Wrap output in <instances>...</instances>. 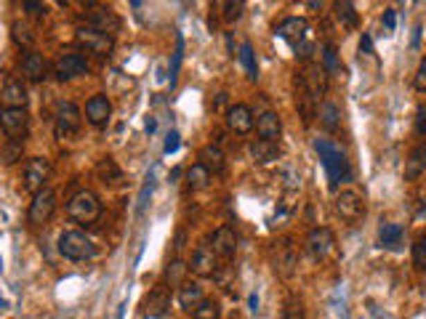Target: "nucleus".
Wrapping results in <instances>:
<instances>
[{"instance_id":"f257e3e1","label":"nucleus","mask_w":426,"mask_h":319,"mask_svg":"<svg viewBox=\"0 0 426 319\" xmlns=\"http://www.w3.org/2000/svg\"><path fill=\"white\" fill-rule=\"evenodd\" d=\"M314 152L323 160V168L328 173L330 189H339V184L352 179V168H349L346 152L341 149L336 141H330V138H314Z\"/></svg>"},{"instance_id":"f03ea898","label":"nucleus","mask_w":426,"mask_h":319,"mask_svg":"<svg viewBox=\"0 0 426 319\" xmlns=\"http://www.w3.org/2000/svg\"><path fill=\"white\" fill-rule=\"evenodd\" d=\"M67 213L72 221H78V224H83V226H91V224H96L99 216H102V200H99V194H94L91 189H80V192H75L67 202Z\"/></svg>"},{"instance_id":"7ed1b4c3","label":"nucleus","mask_w":426,"mask_h":319,"mask_svg":"<svg viewBox=\"0 0 426 319\" xmlns=\"http://www.w3.org/2000/svg\"><path fill=\"white\" fill-rule=\"evenodd\" d=\"M59 253L67 261H88V258L96 255V245L80 229H67V232H62V237H59Z\"/></svg>"},{"instance_id":"20e7f679","label":"nucleus","mask_w":426,"mask_h":319,"mask_svg":"<svg viewBox=\"0 0 426 319\" xmlns=\"http://www.w3.org/2000/svg\"><path fill=\"white\" fill-rule=\"evenodd\" d=\"M53 75H56V80H62V83L75 80V78H83V75H88V59H85L80 51H64V53L53 62Z\"/></svg>"},{"instance_id":"39448f33","label":"nucleus","mask_w":426,"mask_h":319,"mask_svg":"<svg viewBox=\"0 0 426 319\" xmlns=\"http://www.w3.org/2000/svg\"><path fill=\"white\" fill-rule=\"evenodd\" d=\"M80 122H83V115H80L78 104H72V101H62V104L56 107V118H53L56 138L75 136L78 131H80Z\"/></svg>"},{"instance_id":"423d86ee","label":"nucleus","mask_w":426,"mask_h":319,"mask_svg":"<svg viewBox=\"0 0 426 319\" xmlns=\"http://www.w3.org/2000/svg\"><path fill=\"white\" fill-rule=\"evenodd\" d=\"M299 85H301V93L312 104H317L328 91V75H325V69L320 64H307L301 78H299Z\"/></svg>"},{"instance_id":"0eeeda50","label":"nucleus","mask_w":426,"mask_h":319,"mask_svg":"<svg viewBox=\"0 0 426 319\" xmlns=\"http://www.w3.org/2000/svg\"><path fill=\"white\" fill-rule=\"evenodd\" d=\"M48 179H51V163L46 157H30L24 165V189L37 194L46 189Z\"/></svg>"},{"instance_id":"6e6552de","label":"nucleus","mask_w":426,"mask_h":319,"mask_svg":"<svg viewBox=\"0 0 426 319\" xmlns=\"http://www.w3.org/2000/svg\"><path fill=\"white\" fill-rule=\"evenodd\" d=\"M53 210H56V192L46 186L43 192L33 194V202H30V213H27V219H30L33 226H43V224H48V221H51Z\"/></svg>"},{"instance_id":"1a4fd4ad","label":"nucleus","mask_w":426,"mask_h":319,"mask_svg":"<svg viewBox=\"0 0 426 319\" xmlns=\"http://www.w3.org/2000/svg\"><path fill=\"white\" fill-rule=\"evenodd\" d=\"M75 40H78V46H83L88 53H96V56H107L109 51L115 48V37L112 35L96 33L91 27H80L78 35H75Z\"/></svg>"},{"instance_id":"9d476101","label":"nucleus","mask_w":426,"mask_h":319,"mask_svg":"<svg viewBox=\"0 0 426 319\" xmlns=\"http://www.w3.org/2000/svg\"><path fill=\"white\" fill-rule=\"evenodd\" d=\"M170 311V290L168 285H157L147 293V298L141 303V314L150 319H163Z\"/></svg>"},{"instance_id":"9b49d317","label":"nucleus","mask_w":426,"mask_h":319,"mask_svg":"<svg viewBox=\"0 0 426 319\" xmlns=\"http://www.w3.org/2000/svg\"><path fill=\"white\" fill-rule=\"evenodd\" d=\"M336 213L344 221H349V224H357L365 216V202L360 197V192H355V189L339 192V197H336Z\"/></svg>"},{"instance_id":"f8f14e48","label":"nucleus","mask_w":426,"mask_h":319,"mask_svg":"<svg viewBox=\"0 0 426 319\" xmlns=\"http://www.w3.org/2000/svg\"><path fill=\"white\" fill-rule=\"evenodd\" d=\"M336 248V237L328 226H317L307 235V250L317 258V261H325Z\"/></svg>"},{"instance_id":"ddd939ff","label":"nucleus","mask_w":426,"mask_h":319,"mask_svg":"<svg viewBox=\"0 0 426 319\" xmlns=\"http://www.w3.org/2000/svg\"><path fill=\"white\" fill-rule=\"evenodd\" d=\"M189 269L195 271L197 277H203V280L216 277V271H219V255L213 253V248H211L208 242L197 245V250L192 255V266H189Z\"/></svg>"},{"instance_id":"4468645a","label":"nucleus","mask_w":426,"mask_h":319,"mask_svg":"<svg viewBox=\"0 0 426 319\" xmlns=\"http://www.w3.org/2000/svg\"><path fill=\"white\" fill-rule=\"evenodd\" d=\"M307 33H309V21L304 17H288L274 27V35L283 37V40H288L293 48H296L301 40H307Z\"/></svg>"},{"instance_id":"2eb2a0df","label":"nucleus","mask_w":426,"mask_h":319,"mask_svg":"<svg viewBox=\"0 0 426 319\" xmlns=\"http://www.w3.org/2000/svg\"><path fill=\"white\" fill-rule=\"evenodd\" d=\"M27 122H30L27 109H0V131L8 138H21L27 134Z\"/></svg>"},{"instance_id":"dca6fc26","label":"nucleus","mask_w":426,"mask_h":319,"mask_svg":"<svg viewBox=\"0 0 426 319\" xmlns=\"http://www.w3.org/2000/svg\"><path fill=\"white\" fill-rule=\"evenodd\" d=\"M112 118V101L107 99L104 93H96L91 96L88 104H85V120L94 125V128H104Z\"/></svg>"},{"instance_id":"f3484780","label":"nucleus","mask_w":426,"mask_h":319,"mask_svg":"<svg viewBox=\"0 0 426 319\" xmlns=\"http://www.w3.org/2000/svg\"><path fill=\"white\" fill-rule=\"evenodd\" d=\"M227 125H229L232 134H238V136L251 134L256 125L251 107H248V104H235V107H229V109H227Z\"/></svg>"},{"instance_id":"a211bd4d","label":"nucleus","mask_w":426,"mask_h":319,"mask_svg":"<svg viewBox=\"0 0 426 319\" xmlns=\"http://www.w3.org/2000/svg\"><path fill=\"white\" fill-rule=\"evenodd\" d=\"M211 248L219 255V261H229L238 253V235L232 226H219L211 237Z\"/></svg>"},{"instance_id":"6ab92c4d","label":"nucleus","mask_w":426,"mask_h":319,"mask_svg":"<svg viewBox=\"0 0 426 319\" xmlns=\"http://www.w3.org/2000/svg\"><path fill=\"white\" fill-rule=\"evenodd\" d=\"M21 72H24V78L27 80H35V83H40L46 75H48V62H46V56L40 53V51H27L24 53V59H21Z\"/></svg>"},{"instance_id":"aec40b11","label":"nucleus","mask_w":426,"mask_h":319,"mask_svg":"<svg viewBox=\"0 0 426 319\" xmlns=\"http://www.w3.org/2000/svg\"><path fill=\"white\" fill-rule=\"evenodd\" d=\"M274 271L283 277H290L296 271V250H293L290 239H280L274 245Z\"/></svg>"},{"instance_id":"412c9836","label":"nucleus","mask_w":426,"mask_h":319,"mask_svg":"<svg viewBox=\"0 0 426 319\" xmlns=\"http://www.w3.org/2000/svg\"><path fill=\"white\" fill-rule=\"evenodd\" d=\"M0 104L3 109H24L27 104V88L21 80H8L0 91Z\"/></svg>"},{"instance_id":"4be33fe9","label":"nucleus","mask_w":426,"mask_h":319,"mask_svg":"<svg viewBox=\"0 0 426 319\" xmlns=\"http://www.w3.org/2000/svg\"><path fill=\"white\" fill-rule=\"evenodd\" d=\"M85 27H91V30H96V33H104V35H112L118 33L120 21L118 17L112 14V11H107V8H99V11H91L88 17H85Z\"/></svg>"},{"instance_id":"5701e85b","label":"nucleus","mask_w":426,"mask_h":319,"mask_svg":"<svg viewBox=\"0 0 426 319\" xmlns=\"http://www.w3.org/2000/svg\"><path fill=\"white\" fill-rule=\"evenodd\" d=\"M256 134L258 138H264V141H277L280 134H283V120L277 112H261L258 120H256Z\"/></svg>"},{"instance_id":"b1692460","label":"nucleus","mask_w":426,"mask_h":319,"mask_svg":"<svg viewBox=\"0 0 426 319\" xmlns=\"http://www.w3.org/2000/svg\"><path fill=\"white\" fill-rule=\"evenodd\" d=\"M402 239H405V229H402L400 224H394V221H384V224L378 226V245H381V248H387V250H397V248L402 245Z\"/></svg>"},{"instance_id":"393cba45","label":"nucleus","mask_w":426,"mask_h":319,"mask_svg":"<svg viewBox=\"0 0 426 319\" xmlns=\"http://www.w3.org/2000/svg\"><path fill=\"white\" fill-rule=\"evenodd\" d=\"M421 173H426V141L410 149L408 160H405V170H402L405 181H416Z\"/></svg>"},{"instance_id":"a878e982","label":"nucleus","mask_w":426,"mask_h":319,"mask_svg":"<svg viewBox=\"0 0 426 319\" xmlns=\"http://www.w3.org/2000/svg\"><path fill=\"white\" fill-rule=\"evenodd\" d=\"M197 160H200V165H203L211 176H219L224 170V152L219 144H208V147H203L200 154H197Z\"/></svg>"},{"instance_id":"bb28decb","label":"nucleus","mask_w":426,"mask_h":319,"mask_svg":"<svg viewBox=\"0 0 426 319\" xmlns=\"http://www.w3.org/2000/svg\"><path fill=\"white\" fill-rule=\"evenodd\" d=\"M251 157H254L258 165H269L280 157V144L277 141H264V138H256L251 144Z\"/></svg>"},{"instance_id":"cd10ccee","label":"nucleus","mask_w":426,"mask_h":319,"mask_svg":"<svg viewBox=\"0 0 426 319\" xmlns=\"http://www.w3.org/2000/svg\"><path fill=\"white\" fill-rule=\"evenodd\" d=\"M317 118H320V125H323L328 134H336L341 128V109L333 104V101H323Z\"/></svg>"},{"instance_id":"c85d7f7f","label":"nucleus","mask_w":426,"mask_h":319,"mask_svg":"<svg viewBox=\"0 0 426 319\" xmlns=\"http://www.w3.org/2000/svg\"><path fill=\"white\" fill-rule=\"evenodd\" d=\"M200 301H203V287H200V282H184V285L179 287V303H181V309L192 311Z\"/></svg>"},{"instance_id":"c756f323","label":"nucleus","mask_w":426,"mask_h":319,"mask_svg":"<svg viewBox=\"0 0 426 319\" xmlns=\"http://www.w3.org/2000/svg\"><path fill=\"white\" fill-rule=\"evenodd\" d=\"M96 176L102 179L104 184H118L120 179H123V170H120V165L112 157H104V160L96 163Z\"/></svg>"},{"instance_id":"7c9ffc66","label":"nucleus","mask_w":426,"mask_h":319,"mask_svg":"<svg viewBox=\"0 0 426 319\" xmlns=\"http://www.w3.org/2000/svg\"><path fill=\"white\" fill-rule=\"evenodd\" d=\"M336 8V19H339V24L341 27H346V30H357L360 27V17H357V11H355V6L352 3H336L333 6Z\"/></svg>"},{"instance_id":"2f4dec72","label":"nucleus","mask_w":426,"mask_h":319,"mask_svg":"<svg viewBox=\"0 0 426 319\" xmlns=\"http://www.w3.org/2000/svg\"><path fill=\"white\" fill-rule=\"evenodd\" d=\"M320 53H323V69L328 78L344 72V67H341V62H339V51H336L333 43H325L323 48H320Z\"/></svg>"},{"instance_id":"473e14b6","label":"nucleus","mask_w":426,"mask_h":319,"mask_svg":"<svg viewBox=\"0 0 426 319\" xmlns=\"http://www.w3.org/2000/svg\"><path fill=\"white\" fill-rule=\"evenodd\" d=\"M189 266L181 261V258H173L168 266H166V282L170 287H181L184 285V277H187Z\"/></svg>"},{"instance_id":"72a5a7b5","label":"nucleus","mask_w":426,"mask_h":319,"mask_svg":"<svg viewBox=\"0 0 426 319\" xmlns=\"http://www.w3.org/2000/svg\"><path fill=\"white\" fill-rule=\"evenodd\" d=\"M211 184V173L200 165V163H195L192 168L187 170V186L189 192H200V189H205V186Z\"/></svg>"},{"instance_id":"f704fd0d","label":"nucleus","mask_w":426,"mask_h":319,"mask_svg":"<svg viewBox=\"0 0 426 319\" xmlns=\"http://www.w3.org/2000/svg\"><path fill=\"white\" fill-rule=\"evenodd\" d=\"M189 314L195 319H219L222 317V306H219V301H213V298H203Z\"/></svg>"},{"instance_id":"c9c22d12","label":"nucleus","mask_w":426,"mask_h":319,"mask_svg":"<svg viewBox=\"0 0 426 319\" xmlns=\"http://www.w3.org/2000/svg\"><path fill=\"white\" fill-rule=\"evenodd\" d=\"M21 152H24V141H21V138H8L6 147L0 149V160H3L6 165H14V163L21 160Z\"/></svg>"},{"instance_id":"e433bc0d","label":"nucleus","mask_w":426,"mask_h":319,"mask_svg":"<svg viewBox=\"0 0 426 319\" xmlns=\"http://www.w3.org/2000/svg\"><path fill=\"white\" fill-rule=\"evenodd\" d=\"M11 37H14V43L21 46V48L33 51V43H35V35L33 30L27 27V24H21V21H14L11 24Z\"/></svg>"},{"instance_id":"4c0bfd02","label":"nucleus","mask_w":426,"mask_h":319,"mask_svg":"<svg viewBox=\"0 0 426 319\" xmlns=\"http://www.w3.org/2000/svg\"><path fill=\"white\" fill-rule=\"evenodd\" d=\"M240 62H242V67H245V72H248V78L251 80H256L258 78V64H256V51L251 43H242L240 46Z\"/></svg>"},{"instance_id":"58836bf2","label":"nucleus","mask_w":426,"mask_h":319,"mask_svg":"<svg viewBox=\"0 0 426 319\" xmlns=\"http://www.w3.org/2000/svg\"><path fill=\"white\" fill-rule=\"evenodd\" d=\"M181 56H184V37L181 33L176 35V51H173V59H170V85H176V78H179V67H181Z\"/></svg>"},{"instance_id":"ea45409f","label":"nucleus","mask_w":426,"mask_h":319,"mask_svg":"<svg viewBox=\"0 0 426 319\" xmlns=\"http://www.w3.org/2000/svg\"><path fill=\"white\" fill-rule=\"evenodd\" d=\"M222 8H224V21L227 24H235L240 17H242V11H245V3L242 0H227V3H222Z\"/></svg>"},{"instance_id":"a19ab883","label":"nucleus","mask_w":426,"mask_h":319,"mask_svg":"<svg viewBox=\"0 0 426 319\" xmlns=\"http://www.w3.org/2000/svg\"><path fill=\"white\" fill-rule=\"evenodd\" d=\"M413 266L418 271H426V237H418L413 242Z\"/></svg>"},{"instance_id":"79ce46f5","label":"nucleus","mask_w":426,"mask_h":319,"mask_svg":"<svg viewBox=\"0 0 426 319\" xmlns=\"http://www.w3.org/2000/svg\"><path fill=\"white\" fill-rule=\"evenodd\" d=\"M21 8H24L30 17H46V11H48L46 3H40V0H24Z\"/></svg>"},{"instance_id":"37998d69","label":"nucleus","mask_w":426,"mask_h":319,"mask_svg":"<svg viewBox=\"0 0 426 319\" xmlns=\"http://www.w3.org/2000/svg\"><path fill=\"white\" fill-rule=\"evenodd\" d=\"M413 85H416V91H426V56L421 59V64L416 69V78H413Z\"/></svg>"},{"instance_id":"c03bdc74","label":"nucleus","mask_w":426,"mask_h":319,"mask_svg":"<svg viewBox=\"0 0 426 319\" xmlns=\"http://www.w3.org/2000/svg\"><path fill=\"white\" fill-rule=\"evenodd\" d=\"M285 319H304V306H301V301H288V306H285Z\"/></svg>"},{"instance_id":"a18cd8bd","label":"nucleus","mask_w":426,"mask_h":319,"mask_svg":"<svg viewBox=\"0 0 426 319\" xmlns=\"http://www.w3.org/2000/svg\"><path fill=\"white\" fill-rule=\"evenodd\" d=\"M179 138H181V136L176 134V131H168V136H166V144H163V152H166V154H173V152L179 149Z\"/></svg>"},{"instance_id":"49530a36","label":"nucleus","mask_w":426,"mask_h":319,"mask_svg":"<svg viewBox=\"0 0 426 319\" xmlns=\"http://www.w3.org/2000/svg\"><path fill=\"white\" fill-rule=\"evenodd\" d=\"M384 27H387V35L394 33V27H397V14H394V8H387V11H384Z\"/></svg>"},{"instance_id":"de8ad7c7","label":"nucleus","mask_w":426,"mask_h":319,"mask_svg":"<svg viewBox=\"0 0 426 319\" xmlns=\"http://www.w3.org/2000/svg\"><path fill=\"white\" fill-rule=\"evenodd\" d=\"M416 131H418V136H426V107L416 112Z\"/></svg>"},{"instance_id":"09e8293b","label":"nucleus","mask_w":426,"mask_h":319,"mask_svg":"<svg viewBox=\"0 0 426 319\" xmlns=\"http://www.w3.org/2000/svg\"><path fill=\"white\" fill-rule=\"evenodd\" d=\"M360 53H373V40L368 33H362V37H360Z\"/></svg>"},{"instance_id":"8fccbe9b","label":"nucleus","mask_w":426,"mask_h":319,"mask_svg":"<svg viewBox=\"0 0 426 319\" xmlns=\"http://www.w3.org/2000/svg\"><path fill=\"white\" fill-rule=\"evenodd\" d=\"M296 56H301V59H309V56H312V43L301 40V43L296 46Z\"/></svg>"},{"instance_id":"3c124183","label":"nucleus","mask_w":426,"mask_h":319,"mask_svg":"<svg viewBox=\"0 0 426 319\" xmlns=\"http://www.w3.org/2000/svg\"><path fill=\"white\" fill-rule=\"evenodd\" d=\"M418 40H421V27H416V33H413V46H418Z\"/></svg>"},{"instance_id":"603ef678","label":"nucleus","mask_w":426,"mask_h":319,"mask_svg":"<svg viewBox=\"0 0 426 319\" xmlns=\"http://www.w3.org/2000/svg\"><path fill=\"white\" fill-rule=\"evenodd\" d=\"M154 125H157V122H154V118H147V134H152Z\"/></svg>"},{"instance_id":"864d4df0","label":"nucleus","mask_w":426,"mask_h":319,"mask_svg":"<svg viewBox=\"0 0 426 319\" xmlns=\"http://www.w3.org/2000/svg\"><path fill=\"white\" fill-rule=\"evenodd\" d=\"M6 309H8V301H6V298H0V311H6Z\"/></svg>"},{"instance_id":"5fc2aeb1","label":"nucleus","mask_w":426,"mask_h":319,"mask_svg":"<svg viewBox=\"0 0 426 319\" xmlns=\"http://www.w3.org/2000/svg\"><path fill=\"white\" fill-rule=\"evenodd\" d=\"M0 271H3V258H0Z\"/></svg>"}]
</instances>
